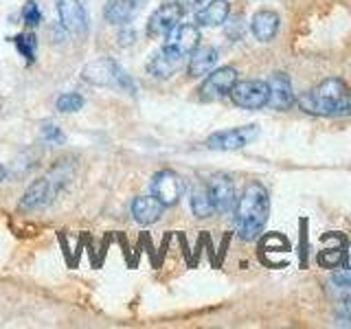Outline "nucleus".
<instances>
[{
    "mask_svg": "<svg viewBox=\"0 0 351 329\" xmlns=\"http://www.w3.org/2000/svg\"><path fill=\"white\" fill-rule=\"evenodd\" d=\"M270 213V197L268 191L263 189L259 182H250L235 206V224H237V235L244 241L257 239V235L263 230L268 222Z\"/></svg>",
    "mask_w": 351,
    "mask_h": 329,
    "instance_id": "f257e3e1",
    "label": "nucleus"
},
{
    "mask_svg": "<svg viewBox=\"0 0 351 329\" xmlns=\"http://www.w3.org/2000/svg\"><path fill=\"white\" fill-rule=\"evenodd\" d=\"M299 106L305 110L307 114H316V117H334V114H343L351 108V95L347 90L345 82L336 80H325L316 88H312L310 93H305L299 97Z\"/></svg>",
    "mask_w": 351,
    "mask_h": 329,
    "instance_id": "f03ea898",
    "label": "nucleus"
},
{
    "mask_svg": "<svg viewBox=\"0 0 351 329\" xmlns=\"http://www.w3.org/2000/svg\"><path fill=\"white\" fill-rule=\"evenodd\" d=\"M82 77L86 84L101 86V88H123L125 90L128 86H132L125 71L110 58H101V60L86 64L82 71Z\"/></svg>",
    "mask_w": 351,
    "mask_h": 329,
    "instance_id": "7ed1b4c3",
    "label": "nucleus"
},
{
    "mask_svg": "<svg viewBox=\"0 0 351 329\" xmlns=\"http://www.w3.org/2000/svg\"><path fill=\"white\" fill-rule=\"evenodd\" d=\"M259 136V127L257 125H241V127H230L215 132L206 138V147L208 149H217V151H230V149H239L250 145L252 141Z\"/></svg>",
    "mask_w": 351,
    "mask_h": 329,
    "instance_id": "20e7f679",
    "label": "nucleus"
},
{
    "mask_svg": "<svg viewBox=\"0 0 351 329\" xmlns=\"http://www.w3.org/2000/svg\"><path fill=\"white\" fill-rule=\"evenodd\" d=\"M237 84V71L233 66H222L206 75V80L200 86V99L202 101H217L230 95V88Z\"/></svg>",
    "mask_w": 351,
    "mask_h": 329,
    "instance_id": "39448f33",
    "label": "nucleus"
},
{
    "mask_svg": "<svg viewBox=\"0 0 351 329\" xmlns=\"http://www.w3.org/2000/svg\"><path fill=\"white\" fill-rule=\"evenodd\" d=\"M230 99L246 110H257L268 106L270 99V88L266 82H255V80H246V82H237L230 88Z\"/></svg>",
    "mask_w": 351,
    "mask_h": 329,
    "instance_id": "423d86ee",
    "label": "nucleus"
},
{
    "mask_svg": "<svg viewBox=\"0 0 351 329\" xmlns=\"http://www.w3.org/2000/svg\"><path fill=\"white\" fill-rule=\"evenodd\" d=\"M182 16H184V9L180 3H167V5L158 7L149 16L147 36L149 38H167L169 33L180 25Z\"/></svg>",
    "mask_w": 351,
    "mask_h": 329,
    "instance_id": "0eeeda50",
    "label": "nucleus"
},
{
    "mask_svg": "<svg viewBox=\"0 0 351 329\" xmlns=\"http://www.w3.org/2000/svg\"><path fill=\"white\" fill-rule=\"evenodd\" d=\"M149 189H152V195H156L165 206H173L182 197L184 184H182L180 175L176 171L162 169L158 173H154Z\"/></svg>",
    "mask_w": 351,
    "mask_h": 329,
    "instance_id": "6e6552de",
    "label": "nucleus"
},
{
    "mask_svg": "<svg viewBox=\"0 0 351 329\" xmlns=\"http://www.w3.org/2000/svg\"><path fill=\"white\" fill-rule=\"evenodd\" d=\"M58 191H60V184L53 180V175L40 178L29 184V189L25 191V195H22V200H20V208L22 211H36V208L49 206Z\"/></svg>",
    "mask_w": 351,
    "mask_h": 329,
    "instance_id": "1a4fd4ad",
    "label": "nucleus"
},
{
    "mask_svg": "<svg viewBox=\"0 0 351 329\" xmlns=\"http://www.w3.org/2000/svg\"><path fill=\"white\" fill-rule=\"evenodd\" d=\"M208 193H211V200L217 213H230L237 206V191L233 180L228 178L226 173H217L211 178V182L206 184Z\"/></svg>",
    "mask_w": 351,
    "mask_h": 329,
    "instance_id": "9d476101",
    "label": "nucleus"
},
{
    "mask_svg": "<svg viewBox=\"0 0 351 329\" xmlns=\"http://www.w3.org/2000/svg\"><path fill=\"white\" fill-rule=\"evenodd\" d=\"M58 5V14H60V22L66 31L75 33V36H82L88 29V16L86 9L80 0H55Z\"/></svg>",
    "mask_w": 351,
    "mask_h": 329,
    "instance_id": "9b49d317",
    "label": "nucleus"
},
{
    "mask_svg": "<svg viewBox=\"0 0 351 329\" xmlns=\"http://www.w3.org/2000/svg\"><path fill=\"white\" fill-rule=\"evenodd\" d=\"M165 47H169L176 53L189 58V55L200 47V29H197V25H178L167 36V40H165Z\"/></svg>",
    "mask_w": 351,
    "mask_h": 329,
    "instance_id": "f8f14e48",
    "label": "nucleus"
},
{
    "mask_svg": "<svg viewBox=\"0 0 351 329\" xmlns=\"http://www.w3.org/2000/svg\"><path fill=\"white\" fill-rule=\"evenodd\" d=\"M184 60H186L184 55L176 53V51L169 49V47H162V49L149 60L147 71H149V75L158 77V80H167V77H171V75H176V73L180 71V66L184 64Z\"/></svg>",
    "mask_w": 351,
    "mask_h": 329,
    "instance_id": "ddd939ff",
    "label": "nucleus"
},
{
    "mask_svg": "<svg viewBox=\"0 0 351 329\" xmlns=\"http://www.w3.org/2000/svg\"><path fill=\"white\" fill-rule=\"evenodd\" d=\"M162 208L165 204L156 195H136L134 200H132V215H134V219L143 226L158 222L162 215Z\"/></svg>",
    "mask_w": 351,
    "mask_h": 329,
    "instance_id": "4468645a",
    "label": "nucleus"
},
{
    "mask_svg": "<svg viewBox=\"0 0 351 329\" xmlns=\"http://www.w3.org/2000/svg\"><path fill=\"white\" fill-rule=\"evenodd\" d=\"M270 88V99L268 103L274 110H288L294 101V95H292V82L290 77L285 73H274L268 82Z\"/></svg>",
    "mask_w": 351,
    "mask_h": 329,
    "instance_id": "2eb2a0df",
    "label": "nucleus"
},
{
    "mask_svg": "<svg viewBox=\"0 0 351 329\" xmlns=\"http://www.w3.org/2000/svg\"><path fill=\"white\" fill-rule=\"evenodd\" d=\"M230 14L228 0H211L208 5L195 11V25L197 27H222L226 25Z\"/></svg>",
    "mask_w": 351,
    "mask_h": 329,
    "instance_id": "dca6fc26",
    "label": "nucleus"
},
{
    "mask_svg": "<svg viewBox=\"0 0 351 329\" xmlns=\"http://www.w3.org/2000/svg\"><path fill=\"white\" fill-rule=\"evenodd\" d=\"M250 31L259 42H270L279 31V16L274 11H257L250 20Z\"/></svg>",
    "mask_w": 351,
    "mask_h": 329,
    "instance_id": "f3484780",
    "label": "nucleus"
},
{
    "mask_svg": "<svg viewBox=\"0 0 351 329\" xmlns=\"http://www.w3.org/2000/svg\"><path fill=\"white\" fill-rule=\"evenodd\" d=\"M217 49L213 47H197L189 55V75L191 77H204L208 75L217 64Z\"/></svg>",
    "mask_w": 351,
    "mask_h": 329,
    "instance_id": "a211bd4d",
    "label": "nucleus"
},
{
    "mask_svg": "<svg viewBox=\"0 0 351 329\" xmlns=\"http://www.w3.org/2000/svg\"><path fill=\"white\" fill-rule=\"evenodd\" d=\"M138 3L136 0H108L104 9V18L110 25H128V22L136 16Z\"/></svg>",
    "mask_w": 351,
    "mask_h": 329,
    "instance_id": "6ab92c4d",
    "label": "nucleus"
},
{
    "mask_svg": "<svg viewBox=\"0 0 351 329\" xmlns=\"http://www.w3.org/2000/svg\"><path fill=\"white\" fill-rule=\"evenodd\" d=\"M191 211L195 217H211L215 213V206L211 200V193H208V186H195L191 191Z\"/></svg>",
    "mask_w": 351,
    "mask_h": 329,
    "instance_id": "aec40b11",
    "label": "nucleus"
},
{
    "mask_svg": "<svg viewBox=\"0 0 351 329\" xmlns=\"http://www.w3.org/2000/svg\"><path fill=\"white\" fill-rule=\"evenodd\" d=\"M55 108L60 110L64 114H71V112H80L84 108V97L77 95V93H64L58 97V101H55Z\"/></svg>",
    "mask_w": 351,
    "mask_h": 329,
    "instance_id": "412c9836",
    "label": "nucleus"
},
{
    "mask_svg": "<svg viewBox=\"0 0 351 329\" xmlns=\"http://www.w3.org/2000/svg\"><path fill=\"white\" fill-rule=\"evenodd\" d=\"M14 42H16L18 51L25 55L29 62L36 60V49H38V36H36V33H22V36H18Z\"/></svg>",
    "mask_w": 351,
    "mask_h": 329,
    "instance_id": "4be33fe9",
    "label": "nucleus"
},
{
    "mask_svg": "<svg viewBox=\"0 0 351 329\" xmlns=\"http://www.w3.org/2000/svg\"><path fill=\"white\" fill-rule=\"evenodd\" d=\"M318 261H321L323 266H329V268H334V266H340V263L345 261V252H343V241L338 239L334 248H329V250H323L321 255H318Z\"/></svg>",
    "mask_w": 351,
    "mask_h": 329,
    "instance_id": "5701e85b",
    "label": "nucleus"
},
{
    "mask_svg": "<svg viewBox=\"0 0 351 329\" xmlns=\"http://www.w3.org/2000/svg\"><path fill=\"white\" fill-rule=\"evenodd\" d=\"M22 18H25V22H27V25H31V27L40 25V22H42V11H40L36 0H27L25 7H22Z\"/></svg>",
    "mask_w": 351,
    "mask_h": 329,
    "instance_id": "b1692460",
    "label": "nucleus"
},
{
    "mask_svg": "<svg viewBox=\"0 0 351 329\" xmlns=\"http://www.w3.org/2000/svg\"><path fill=\"white\" fill-rule=\"evenodd\" d=\"M332 279H334L336 285H340V288H349V285H351V252H349L347 263H345V266L340 263V268L334 272Z\"/></svg>",
    "mask_w": 351,
    "mask_h": 329,
    "instance_id": "393cba45",
    "label": "nucleus"
},
{
    "mask_svg": "<svg viewBox=\"0 0 351 329\" xmlns=\"http://www.w3.org/2000/svg\"><path fill=\"white\" fill-rule=\"evenodd\" d=\"M42 138L47 141V143H64V134H62V130L60 127H55V125H47L42 130Z\"/></svg>",
    "mask_w": 351,
    "mask_h": 329,
    "instance_id": "a878e982",
    "label": "nucleus"
},
{
    "mask_svg": "<svg viewBox=\"0 0 351 329\" xmlns=\"http://www.w3.org/2000/svg\"><path fill=\"white\" fill-rule=\"evenodd\" d=\"M180 5H182L184 14H186V11H197V9H202V7H204V0H180Z\"/></svg>",
    "mask_w": 351,
    "mask_h": 329,
    "instance_id": "bb28decb",
    "label": "nucleus"
},
{
    "mask_svg": "<svg viewBox=\"0 0 351 329\" xmlns=\"http://www.w3.org/2000/svg\"><path fill=\"white\" fill-rule=\"evenodd\" d=\"M5 175H7V171H5V167H3V164H0V182L5 180Z\"/></svg>",
    "mask_w": 351,
    "mask_h": 329,
    "instance_id": "cd10ccee",
    "label": "nucleus"
}]
</instances>
